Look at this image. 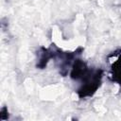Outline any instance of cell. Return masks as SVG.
<instances>
[{"label": "cell", "instance_id": "277c9868", "mask_svg": "<svg viewBox=\"0 0 121 121\" xmlns=\"http://www.w3.org/2000/svg\"><path fill=\"white\" fill-rule=\"evenodd\" d=\"M110 78L113 82L117 83L121 87V55L118 56L116 60L112 63Z\"/></svg>", "mask_w": 121, "mask_h": 121}, {"label": "cell", "instance_id": "7a4b0ae2", "mask_svg": "<svg viewBox=\"0 0 121 121\" xmlns=\"http://www.w3.org/2000/svg\"><path fill=\"white\" fill-rule=\"evenodd\" d=\"M81 52H83L82 47H78L73 52H63L62 50L59 49L55 59L59 60V70L60 74L62 77H65L68 74L69 68L72 66L74 60L78 58V56L81 54Z\"/></svg>", "mask_w": 121, "mask_h": 121}, {"label": "cell", "instance_id": "3957f363", "mask_svg": "<svg viewBox=\"0 0 121 121\" xmlns=\"http://www.w3.org/2000/svg\"><path fill=\"white\" fill-rule=\"evenodd\" d=\"M60 48H58L55 44H51L50 47H44L41 46L37 55H38V60L36 66L39 69H43L47 66V63L51 59H55L57 56V53Z\"/></svg>", "mask_w": 121, "mask_h": 121}, {"label": "cell", "instance_id": "6da1fadb", "mask_svg": "<svg viewBox=\"0 0 121 121\" xmlns=\"http://www.w3.org/2000/svg\"><path fill=\"white\" fill-rule=\"evenodd\" d=\"M70 78L80 83L77 90L79 98L91 97L101 86L103 70L100 68L89 67L85 61L77 58L71 66Z\"/></svg>", "mask_w": 121, "mask_h": 121}, {"label": "cell", "instance_id": "5b68a950", "mask_svg": "<svg viewBox=\"0 0 121 121\" xmlns=\"http://www.w3.org/2000/svg\"><path fill=\"white\" fill-rule=\"evenodd\" d=\"M9 118V112H8V109L7 107H3L1 109V112H0V119L1 120H6Z\"/></svg>", "mask_w": 121, "mask_h": 121}]
</instances>
